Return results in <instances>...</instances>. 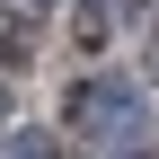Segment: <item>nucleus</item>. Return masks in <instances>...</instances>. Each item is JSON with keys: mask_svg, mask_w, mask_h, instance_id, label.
I'll use <instances>...</instances> for the list:
<instances>
[{"mask_svg": "<svg viewBox=\"0 0 159 159\" xmlns=\"http://www.w3.org/2000/svg\"><path fill=\"white\" fill-rule=\"evenodd\" d=\"M133 115H142V106H133V89H89V97H80V124H115V133H133Z\"/></svg>", "mask_w": 159, "mask_h": 159, "instance_id": "nucleus-1", "label": "nucleus"}, {"mask_svg": "<svg viewBox=\"0 0 159 159\" xmlns=\"http://www.w3.org/2000/svg\"><path fill=\"white\" fill-rule=\"evenodd\" d=\"M18 159H53V150H44V142H27V150H18Z\"/></svg>", "mask_w": 159, "mask_h": 159, "instance_id": "nucleus-2", "label": "nucleus"}]
</instances>
